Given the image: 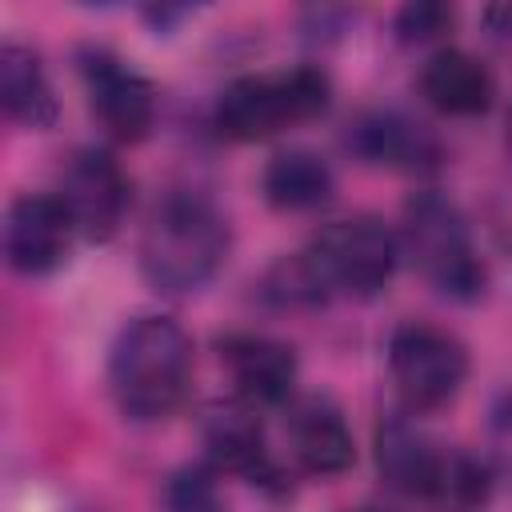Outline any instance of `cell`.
I'll return each instance as SVG.
<instances>
[{"label":"cell","instance_id":"6da1fadb","mask_svg":"<svg viewBox=\"0 0 512 512\" xmlns=\"http://www.w3.org/2000/svg\"><path fill=\"white\" fill-rule=\"evenodd\" d=\"M192 376V340L168 316H136L120 328L108 356V384L132 420L168 416Z\"/></svg>","mask_w":512,"mask_h":512},{"label":"cell","instance_id":"7a4b0ae2","mask_svg":"<svg viewBox=\"0 0 512 512\" xmlns=\"http://www.w3.org/2000/svg\"><path fill=\"white\" fill-rule=\"evenodd\" d=\"M224 256L228 224L212 200L176 192L156 204L140 240V268L160 292H196L216 276Z\"/></svg>","mask_w":512,"mask_h":512},{"label":"cell","instance_id":"3957f363","mask_svg":"<svg viewBox=\"0 0 512 512\" xmlns=\"http://www.w3.org/2000/svg\"><path fill=\"white\" fill-rule=\"evenodd\" d=\"M328 92V76L308 64L276 76H240L216 100V128L228 140H264L288 124L320 116Z\"/></svg>","mask_w":512,"mask_h":512},{"label":"cell","instance_id":"277c9868","mask_svg":"<svg viewBox=\"0 0 512 512\" xmlns=\"http://www.w3.org/2000/svg\"><path fill=\"white\" fill-rule=\"evenodd\" d=\"M404 236H408L412 260L444 296H456V300L480 296L484 264L452 200L436 192H420L404 212Z\"/></svg>","mask_w":512,"mask_h":512},{"label":"cell","instance_id":"5b68a950","mask_svg":"<svg viewBox=\"0 0 512 512\" xmlns=\"http://www.w3.org/2000/svg\"><path fill=\"white\" fill-rule=\"evenodd\" d=\"M304 252L316 264L328 296H376L392 280L400 260L396 236L376 216L332 220Z\"/></svg>","mask_w":512,"mask_h":512},{"label":"cell","instance_id":"8992f818","mask_svg":"<svg viewBox=\"0 0 512 512\" xmlns=\"http://www.w3.org/2000/svg\"><path fill=\"white\" fill-rule=\"evenodd\" d=\"M388 368L408 408H440L460 392L468 376V352L452 332L412 320L392 332Z\"/></svg>","mask_w":512,"mask_h":512},{"label":"cell","instance_id":"52a82bcc","mask_svg":"<svg viewBox=\"0 0 512 512\" xmlns=\"http://www.w3.org/2000/svg\"><path fill=\"white\" fill-rule=\"evenodd\" d=\"M60 200L88 240H108L128 208V176L104 148H80L60 176Z\"/></svg>","mask_w":512,"mask_h":512},{"label":"cell","instance_id":"ba28073f","mask_svg":"<svg viewBox=\"0 0 512 512\" xmlns=\"http://www.w3.org/2000/svg\"><path fill=\"white\" fill-rule=\"evenodd\" d=\"M72 216L60 196L52 192H28L12 200L8 220H4V252L8 264L24 276H44L64 264L68 244H72Z\"/></svg>","mask_w":512,"mask_h":512},{"label":"cell","instance_id":"9c48e42d","mask_svg":"<svg viewBox=\"0 0 512 512\" xmlns=\"http://www.w3.org/2000/svg\"><path fill=\"white\" fill-rule=\"evenodd\" d=\"M84 84H88L92 112L116 140L148 136L156 120V96H152V84L136 68L96 48V52H84Z\"/></svg>","mask_w":512,"mask_h":512},{"label":"cell","instance_id":"30bf717a","mask_svg":"<svg viewBox=\"0 0 512 512\" xmlns=\"http://www.w3.org/2000/svg\"><path fill=\"white\" fill-rule=\"evenodd\" d=\"M220 360L232 372V384L252 404H280L296 380V356L288 344L268 336H228L220 340Z\"/></svg>","mask_w":512,"mask_h":512},{"label":"cell","instance_id":"8fae6325","mask_svg":"<svg viewBox=\"0 0 512 512\" xmlns=\"http://www.w3.org/2000/svg\"><path fill=\"white\" fill-rule=\"evenodd\" d=\"M376 464L388 488L408 496H432L448 484V464L408 420H388L376 432Z\"/></svg>","mask_w":512,"mask_h":512},{"label":"cell","instance_id":"7c38bea8","mask_svg":"<svg viewBox=\"0 0 512 512\" xmlns=\"http://www.w3.org/2000/svg\"><path fill=\"white\" fill-rule=\"evenodd\" d=\"M288 436H292L296 460L312 476H340L356 456V444H352V432H348L340 408L324 396L296 404V412L288 420Z\"/></svg>","mask_w":512,"mask_h":512},{"label":"cell","instance_id":"4fadbf2b","mask_svg":"<svg viewBox=\"0 0 512 512\" xmlns=\"http://www.w3.org/2000/svg\"><path fill=\"white\" fill-rule=\"evenodd\" d=\"M420 92L432 108H440L444 116H480L492 104V76L488 68L456 48L436 52L424 68H420Z\"/></svg>","mask_w":512,"mask_h":512},{"label":"cell","instance_id":"5bb4252c","mask_svg":"<svg viewBox=\"0 0 512 512\" xmlns=\"http://www.w3.org/2000/svg\"><path fill=\"white\" fill-rule=\"evenodd\" d=\"M348 148L368 164L384 168H428L440 156V144L400 112H368L348 132Z\"/></svg>","mask_w":512,"mask_h":512},{"label":"cell","instance_id":"9a60e30c","mask_svg":"<svg viewBox=\"0 0 512 512\" xmlns=\"http://www.w3.org/2000/svg\"><path fill=\"white\" fill-rule=\"evenodd\" d=\"M0 104L8 120L24 128H48L56 120V96L40 56L16 40L0 48Z\"/></svg>","mask_w":512,"mask_h":512},{"label":"cell","instance_id":"2e32d148","mask_svg":"<svg viewBox=\"0 0 512 512\" xmlns=\"http://www.w3.org/2000/svg\"><path fill=\"white\" fill-rule=\"evenodd\" d=\"M208 448L212 456L228 468V472H240L248 476L252 484H268L276 480V464L268 456V444H264V432L256 424L252 412L244 408H220L212 420H208Z\"/></svg>","mask_w":512,"mask_h":512},{"label":"cell","instance_id":"e0dca14e","mask_svg":"<svg viewBox=\"0 0 512 512\" xmlns=\"http://www.w3.org/2000/svg\"><path fill=\"white\" fill-rule=\"evenodd\" d=\"M328 192H332V168L320 156L304 152V148L280 152L264 168V196L280 212L316 208V204L328 200Z\"/></svg>","mask_w":512,"mask_h":512},{"label":"cell","instance_id":"ac0fdd59","mask_svg":"<svg viewBox=\"0 0 512 512\" xmlns=\"http://www.w3.org/2000/svg\"><path fill=\"white\" fill-rule=\"evenodd\" d=\"M448 28H452V8L436 4V0L404 4L400 16H396V32H400L404 44H428V40H436Z\"/></svg>","mask_w":512,"mask_h":512},{"label":"cell","instance_id":"d6986e66","mask_svg":"<svg viewBox=\"0 0 512 512\" xmlns=\"http://www.w3.org/2000/svg\"><path fill=\"white\" fill-rule=\"evenodd\" d=\"M168 508L172 512H220L216 484L204 468H184L168 484Z\"/></svg>","mask_w":512,"mask_h":512},{"label":"cell","instance_id":"ffe728a7","mask_svg":"<svg viewBox=\"0 0 512 512\" xmlns=\"http://www.w3.org/2000/svg\"><path fill=\"white\" fill-rule=\"evenodd\" d=\"M508 148H512V116H508Z\"/></svg>","mask_w":512,"mask_h":512}]
</instances>
